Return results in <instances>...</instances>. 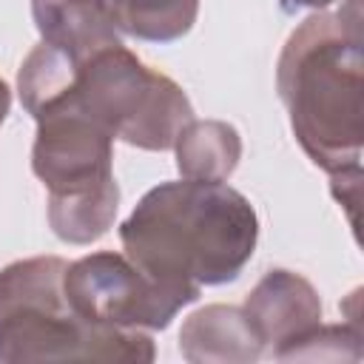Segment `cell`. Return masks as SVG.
Returning <instances> with one entry per match:
<instances>
[{
  "mask_svg": "<svg viewBox=\"0 0 364 364\" xmlns=\"http://www.w3.org/2000/svg\"><path fill=\"white\" fill-rule=\"evenodd\" d=\"M68 304L91 324L119 330H165L176 313L199 299V290L151 279L125 253L97 250L65 267Z\"/></svg>",
  "mask_w": 364,
  "mask_h": 364,
  "instance_id": "5b68a950",
  "label": "cell"
},
{
  "mask_svg": "<svg viewBox=\"0 0 364 364\" xmlns=\"http://www.w3.org/2000/svg\"><path fill=\"white\" fill-rule=\"evenodd\" d=\"M276 91L310 162L327 173L361 168L364 46L361 3L316 11L287 37L276 63Z\"/></svg>",
  "mask_w": 364,
  "mask_h": 364,
  "instance_id": "7a4b0ae2",
  "label": "cell"
},
{
  "mask_svg": "<svg viewBox=\"0 0 364 364\" xmlns=\"http://www.w3.org/2000/svg\"><path fill=\"white\" fill-rule=\"evenodd\" d=\"M182 179L225 182L242 159V136L222 119H191L173 139Z\"/></svg>",
  "mask_w": 364,
  "mask_h": 364,
  "instance_id": "30bf717a",
  "label": "cell"
},
{
  "mask_svg": "<svg viewBox=\"0 0 364 364\" xmlns=\"http://www.w3.org/2000/svg\"><path fill=\"white\" fill-rule=\"evenodd\" d=\"M31 17L40 40L63 51L71 63L122 46L111 0H31Z\"/></svg>",
  "mask_w": 364,
  "mask_h": 364,
  "instance_id": "ba28073f",
  "label": "cell"
},
{
  "mask_svg": "<svg viewBox=\"0 0 364 364\" xmlns=\"http://www.w3.org/2000/svg\"><path fill=\"white\" fill-rule=\"evenodd\" d=\"M48 105L74 108L114 139L142 151L173 148L182 125L193 119V105L182 85L145 65L125 46H111L74 63L65 85L31 117Z\"/></svg>",
  "mask_w": 364,
  "mask_h": 364,
  "instance_id": "277c9868",
  "label": "cell"
},
{
  "mask_svg": "<svg viewBox=\"0 0 364 364\" xmlns=\"http://www.w3.org/2000/svg\"><path fill=\"white\" fill-rule=\"evenodd\" d=\"M9 108H11V88H9V82L0 77V125L6 122Z\"/></svg>",
  "mask_w": 364,
  "mask_h": 364,
  "instance_id": "9a60e30c",
  "label": "cell"
},
{
  "mask_svg": "<svg viewBox=\"0 0 364 364\" xmlns=\"http://www.w3.org/2000/svg\"><path fill=\"white\" fill-rule=\"evenodd\" d=\"M122 34L142 43H173L185 37L199 14V0H111Z\"/></svg>",
  "mask_w": 364,
  "mask_h": 364,
  "instance_id": "8fae6325",
  "label": "cell"
},
{
  "mask_svg": "<svg viewBox=\"0 0 364 364\" xmlns=\"http://www.w3.org/2000/svg\"><path fill=\"white\" fill-rule=\"evenodd\" d=\"M60 256L17 259L0 270V361H154L145 330L100 327L77 316Z\"/></svg>",
  "mask_w": 364,
  "mask_h": 364,
  "instance_id": "3957f363",
  "label": "cell"
},
{
  "mask_svg": "<svg viewBox=\"0 0 364 364\" xmlns=\"http://www.w3.org/2000/svg\"><path fill=\"white\" fill-rule=\"evenodd\" d=\"M364 344H361V327L358 321L347 324H316L304 330L301 336L284 341L273 350V358L279 361H361Z\"/></svg>",
  "mask_w": 364,
  "mask_h": 364,
  "instance_id": "7c38bea8",
  "label": "cell"
},
{
  "mask_svg": "<svg viewBox=\"0 0 364 364\" xmlns=\"http://www.w3.org/2000/svg\"><path fill=\"white\" fill-rule=\"evenodd\" d=\"M125 256L173 287L236 282L259 242V216L225 182L176 179L151 188L119 225Z\"/></svg>",
  "mask_w": 364,
  "mask_h": 364,
  "instance_id": "6da1fadb",
  "label": "cell"
},
{
  "mask_svg": "<svg viewBox=\"0 0 364 364\" xmlns=\"http://www.w3.org/2000/svg\"><path fill=\"white\" fill-rule=\"evenodd\" d=\"M330 3L336 0H282V6L287 11H299V9H313V11H324Z\"/></svg>",
  "mask_w": 364,
  "mask_h": 364,
  "instance_id": "5bb4252c",
  "label": "cell"
},
{
  "mask_svg": "<svg viewBox=\"0 0 364 364\" xmlns=\"http://www.w3.org/2000/svg\"><path fill=\"white\" fill-rule=\"evenodd\" d=\"M31 171L46 185L48 199H74L117 191L114 136L85 114L48 105L37 117Z\"/></svg>",
  "mask_w": 364,
  "mask_h": 364,
  "instance_id": "8992f818",
  "label": "cell"
},
{
  "mask_svg": "<svg viewBox=\"0 0 364 364\" xmlns=\"http://www.w3.org/2000/svg\"><path fill=\"white\" fill-rule=\"evenodd\" d=\"M358 182H361V168L353 171H341V173H330V188L333 196L347 208L350 222H355V205H358Z\"/></svg>",
  "mask_w": 364,
  "mask_h": 364,
  "instance_id": "4fadbf2b",
  "label": "cell"
},
{
  "mask_svg": "<svg viewBox=\"0 0 364 364\" xmlns=\"http://www.w3.org/2000/svg\"><path fill=\"white\" fill-rule=\"evenodd\" d=\"M264 347L276 350L304 330L321 324V299L316 287L284 267L267 270L242 304Z\"/></svg>",
  "mask_w": 364,
  "mask_h": 364,
  "instance_id": "52a82bcc",
  "label": "cell"
},
{
  "mask_svg": "<svg viewBox=\"0 0 364 364\" xmlns=\"http://www.w3.org/2000/svg\"><path fill=\"white\" fill-rule=\"evenodd\" d=\"M179 353L191 364H250L264 344L242 307L205 304L182 321Z\"/></svg>",
  "mask_w": 364,
  "mask_h": 364,
  "instance_id": "9c48e42d",
  "label": "cell"
}]
</instances>
